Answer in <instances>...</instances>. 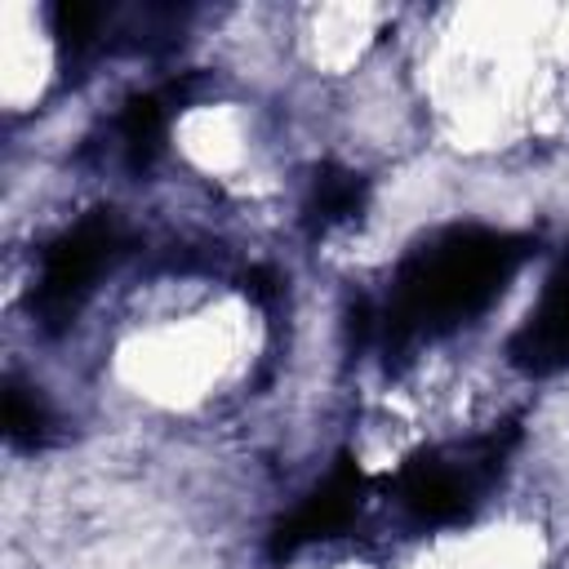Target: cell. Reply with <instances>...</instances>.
Instances as JSON below:
<instances>
[{
    "instance_id": "obj_1",
    "label": "cell",
    "mask_w": 569,
    "mask_h": 569,
    "mask_svg": "<svg viewBox=\"0 0 569 569\" xmlns=\"http://www.w3.org/2000/svg\"><path fill=\"white\" fill-rule=\"evenodd\" d=\"M529 253V236L493 227H445L418 240L400 258L387 298L373 302V351L382 365L400 369L422 342L485 316Z\"/></svg>"
},
{
    "instance_id": "obj_2",
    "label": "cell",
    "mask_w": 569,
    "mask_h": 569,
    "mask_svg": "<svg viewBox=\"0 0 569 569\" xmlns=\"http://www.w3.org/2000/svg\"><path fill=\"white\" fill-rule=\"evenodd\" d=\"M516 445H520V427L498 422L480 436L418 449L387 480V502L413 529L462 525L493 493V485L502 480Z\"/></svg>"
},
{
    "instance_id": "obj_3",
    "label": "cell",
    "mask_w": 569,
    "mask_h": 569,
    "mask_svg": "<svg viewBox=\"0 0 569 569\" xmlns=\"http://www.w3.org/2000/svg\"><path fill=\"white\" fill-rule=\"evenodd\" d=\"M133 249V231L116 209H89L62 236H53L40 253V276L27 293L31 325L49 338L67 333L84 302L93 298L98 280Z\"/></svg>"
},
{
    "instance_id": "obj_4",
    "label": "cell",
    "mask_w": 569,
    "mask_h": 569,
    "mask_svg": "<svg viewBox=\"0 0 569 569\" xmlns=\"http://www.w3.org/2000/svg\"><path fill=\"white\" fill-rule=\"evenodd\" d=\"M365 493H369L365 467H360L351 453H342V458L329 467V476H325L284 520H276L271 542H267L271 560H289V556H298V551L311 547V542H329V538L347 533V529L356 525L360 507H365Z\"/></svg>"
},
{
    "instance_id": "obj_5",
    "label": "cell",
    "mask_w": 569,
    "mask_h": 569,
    "mask_svg": "<svg viewBox=\"0 0 569 569\" xmlns=\"http://www.w3.org/2000/svg\"><path fill=\"white\" fill-rule=\"evenodd\" d=\"M507 360L529 378H551L569 369V267L547 276L538 302L507 338Z\"/></svg>"
},
{
    "instance_id": "obj_6",
    "label": "cell",
    "mask_w": 569,
    "mask_h": 569,
    "mask_svg": "<svg viewBox=\"0 0 569 569\" xmlns=\"http://www.w3.org/2000/svg\"><path fill=\"white\" fill-rule=\"evenodd\" d=\"M200 89V76H173L160 89L133 93L120 116H116V151L124 160L129 173H151L156 160L164 156V138H169V120L173 111H182Z\"/></svg>"
},
{
    "instance_id": "obj_7",
    "label": "cell",
    "mask_w": 569,
    "mask_h": 569,
    "mask_svg": "<svg viewBox=\"0 0 569 569\" xmlns=\"http://www.w3.org/2000/svg\"><path fill=\"white\" fill-rule=\"evenodd\" d=\"M111 13H116L111 4H80V0H62L49 9V36L62 80L89 76V67H98L111 53Z\"/></svg>"
},
{
    "instance_id": "obj_8",
    "label": "cell",
    "mask_w": 569,
    "mask_h": 569,
    "mask_svg": "<svg viewBox=\"0 0 569 569\" xmlns=\"http://www.w3.org/2000/svg\"><path fill=\"white\" fill-rule=\"evenodd\" d=\"M369 204V178L347 169V164H316L311 182H307V200H302V227L307 236H325L342 222H356Z\"/></svg>"
},
{
    "instance_id": "obj_9",
    "label": "cell",
    "mask_w": 569,
    "mask_h": 569,
    "mask_svg": "<svg viewBox=\"0 0 569 569\" xmlns=\"http://www.w3.org/2000/svg\"><path fill=\"white\" fill-rule=\"evenodd\" d=\"M58 431V413L40 387L22 382L18 373L4 378V436L18 449H44Z\"/></svg>"
},
{
    "instance_id": "obj_10",
    "label": "cell",
    "mask_w": 569,
    "mask_h": 569,
    "mask_svg": "<svg viewBox=\"0 0 569 569\" xmlns=\"http://www.w3.org/2000/svg\"><path fill=\"white\" fill-rule=\"evenodd\" d=\"M240 289H244L258 307H276V298H280V276H276L271 267H249V271L240 276Z\"/></svg>"
}]
</instances>
